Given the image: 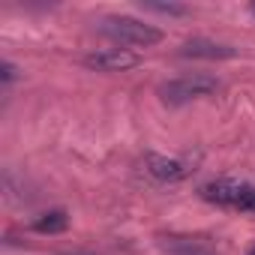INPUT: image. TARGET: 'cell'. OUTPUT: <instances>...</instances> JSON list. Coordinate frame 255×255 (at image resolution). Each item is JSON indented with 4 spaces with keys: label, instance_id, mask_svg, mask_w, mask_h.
I'll return each mask as SVG.
<instances>
[{
    "label": "cell",
    "instance_id": "12",
    "mask_svg": "<svg viewBox=\"0 0 255 255\" xmlns=\"http://www.w3.org/2000/svg\"><path fill=\"white\" fill-rule=\"evenodd\" d=\"M249 255H255V246H252V249H249Z\"/></svg>",
    "mask_w": 255,
    "mask_h": 255
},
{
    "label": "cell",
    "instance_id": "7",
    "mask_svg": "<svg viewBox=\"0 0 255 255\" xmlns=\"http://www.w3.org/2000/svg\"><path fill=\"white\" fill-rule=\"evenodd\" d=\"M162 249L168 255H219V249L201 237H165Z\"/></svg>",
    "mask_w": 255,
    "mask_h": 255
},
{
    "label": "cell",
    "instance_id": "10",
    "mask_svg": "<svg viewBox=\"0 0 255 255\" xmlns=\"http://www.w3.org/2000/svg\"><path fill=\"white\" fill-rule=\"evenodd\" d=\"M237 210H243V213H252L255 216V186H246V195H243V201H240V207Z\"/></svg>",
    "mask_w": 255,
    "mask_h": 255
},
{
    "label": "cell",
    "instance_id": "13",
    "mask_svg": "<svg viewBox=\"0 0 255 255\" xmlns=\"http://www.w3.org/2000/svg\"><path fill=\"white\" fill-rule=\"evenodd\" d=\"M252 12H255V3H252Z\"/></svg>",
    "mask_w": 255,
    "mask_h": 255
},
{
    "label": "cell",
    "instance_id": "2",
    "mask_svg": "<svg viewBox=\"0 0 255 255\" xmlns=\"http://www.w3.org/2000/svg\"><path fill=\"white\" fill-rule=\"evenodd\" d=\"M216 90H219V78L201 75V72H195V75H180V78H171V81L159 84V96H162V102H168V105H186V102L201 99V96H210V93H216Z\"/></svg>",
    "mask_w": 255,
    "mask_h": 255
},
{
    "label": "cell",
    "instance_id": "9",
    "mask_svg": "<svg viewBox=\"0 0 255 255\" xmlns=\"http://www.w3.org/2000/svg\"><path fill=\"white\" fill-rule=\"evenodd\" d=\"M141 6L150 12H159V15H186V6H180V3H141Z\"/></svg>",
    "mask_w": 255,
    "mask_h": 255
},
{
    "label": "cell",
    "instance_id": "1",
    "mask_svg": "<svg viewBox=\"0 0 255 255\" xmlns=\"http://www.w3.org/2000/svg\"><path fill=\"white\" fill-rule=\"evenodd\" d=\"M99 30L120 42V45H132V48H150L156 42H162V30L153 27V24H144L132 15H105L99 21Z\"/></svg>",
    "mask_w": 255,
    "mask_h": 255
},
{
    "label": "cell",
    "instance_id": "6",
    "mask_svg": "<svg viewBox=\"0 0 255 255\" xmlns=\"http://www.w3.org/2000/svg\"><path fill=\"white\" fill-rule=\"evenodd\" d=\"M246 195V183H234V180H213L207 186H201V198L204 201H213V204H222V207H240Z\"/></svg>",
    "mask_w": 255,
    "mask_h": 255
},
{
    "label": "cell",
    "instance_id": "4",
    "mask_svg": "<svg viewBox=\"0 0 255 255\" xmlns=\"http://www.w3.org/2000/svg\"><path fill=\"white\" fill-rule=\"evenodd\" d=\"M180 54L183 57H198V60H231V57H237V48L225 45V42H216V39L195 36V39L180 45Z\"/></svg>",
    "mask_w": 255,
    "mask_h": 255
},
{
    "label": "cell",
    "instance_id": "5",
    "mask_svg": "<svg viewBox=\"0 0 255 255\" xmlns=\"http://www.w3.org/2000/svg\"><path fill=\"white\" fill-rule=\"evenodd\" d=\"M144 168L150 177L162 180V183H180L189 177V165L180 162V159H171V156H159V153H147L144 156Z\"/></svg>",
    "mask_w": 255,
    "mask_h": 255
},
{
    "label": "cell",
    "instance_id": "8",
    "mask_svg": "<svg viewBox=\"0 0 255 255\" xmlns=\"http://www.w3.org/2000/svg\"><path fill=\"white\" fill-rule=\"evenodd\" d=\"M33 228H36L39 234H60V231L69 228V216H66L63 210H51V213L39 216V219L33 222Z\"/></svg>",
    "mask_w": 255,
    "mask_h": 255
},
{
    "label": "cell",
    "instance_id": "3",
    "mask_svg": "<svg viewBox=\"0 0 255 255\" xmlns=\"http://www.w3.org/2000/svg\"><path fill=\"white\" fill-rule=\"evenodd\" d=\"M141 57L129 48H105V51H93L84 57V66L96 72H126V69H135Z\"/></svg>",
    "mask_w": 255,
    "mask_h": 255
},
{
    "label": "cell",
    "instance_id": "11",
    "mask_svg": "<svg viewBox=\"0 0 255 255\" xmlns=\"http://www.w3.org/2000/svg\"><path fill=\"white\" fill-rule=\"evenodd\" d=\"M15 75H18V69L9 63V60H3V66H0V78H3V84H9V81H15Z\"/></svg>",
    "mask_w": 255,
    "mask_h": 255
}]
</instances>
